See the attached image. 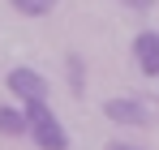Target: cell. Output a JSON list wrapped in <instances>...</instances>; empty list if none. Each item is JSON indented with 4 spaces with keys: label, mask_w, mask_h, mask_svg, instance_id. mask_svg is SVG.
<instances>
[{
    "label": "cell",
    "mask_w": 159,
    "mask_h": 150,
    "mask_svg": "<svg viewBox=\"0 0 159 150\" xmlns=\"http://www.w3.org/2000/svg\"><path fill=\"white\" fill-rule=\"evenodd\" d=\"M4 86H9V95L13 99H48V77L39 73L34 64H13L9 77H4Z\"/></svg>",
    "instance_id": "3957f363"
},
{
    "label": "cell",
    "mask_w": 159,
    "mask_h": 150,
    "mask_svg": "<svg viewBox=\"0 0 159 150\" xmlns=\"http://www.w3.org/2000/svg\"><path fill=\"white\" fill-rule=\"evenodd\" d=\"M69 77H73V90L82 95V86H86V73H82V56H69Z\"/></svg>",
    "instance_id": "52a82bcc"
},
{
    "label": "cell",
    "mask_w": 159,
    "mask_h": 150,
    "mask_svg": "<svg viewBox=\"0 0 159 150\" xmlns=\"http://www.w3.org/2000/svg\"><path fill=\"white\" fill-rule=\"evenodd\" d=\"M112 150H138V146H129V142H112Z\"/></svg>",
    "instance_id": "9c48e42d"
},
{
    "label": "cell",
    "mask_w": 159,
    "mask_h": 150,
    "mask_svg": "<svg viewBox=\"0 0 159 150\" xmlns=\"http://www.w3.org/2000/svg\"><path fill=\"white\" fill-rule=\"evenodd\" d=\"M129 51H133V64L142 77H159V30H138Z\"/></svg>",
    "instance_id": "277c9868"
},
{
    "label": "cell",
    "mask_w": 159,
    "mask_h": 150,
    "mask_svg": "<svg viewBox=\"0 0 159 150\" xmlns=\"http://www.w3.org/2000/svg\"><path fill=\"white\" fill-rule=\"evenodd\" d=\"M103 116L112 120V125H125V129H146L151 120H155V112H151L142 99H133V95H116V99H107V103H103Z\"/></svg>",
    "instance_id": "7a4b0ae2"
},
{
    "label": "cell",
    "mask_w": 159,
    "mask_h": 150,
    "mask_svg": "<svg viewBox=\"0 0 159 150\" xmlns=\"http://www.w3.org/2000/svg\"><path fill=\"white\" fill-rule=\"evenodd\" d=\"M22 133H26V112L0 103V137H22Z\"/></svg>",
    "instance_id": "5b68a950"
},
{
    "label": "cell",
    "mask_w": 159,
    "mask_h": 150,
    "mask_svg": "<svg viewBox=\"0 0 159 150\" xmlns=\"http://www.w3.org/2000/svg\"><path fill=\"white\" fill-rule=\"evenodd\" d=\"M22 112H26V133L34 137L39 150H69V133L60 125V116L48 107V99H26Z\"/></svg>",
    "instance_id": "6da1fadb"
},
{
    "label": "cell",
    "mask_w": 159,
    "mask_h": 150,
    "mask_svg": "<svg viewBox=\"0 0 159 150\" xmlns=\"http://www.w3.org/2000/svg\"><path fill=\"white\" fill-rule=\"evenodd\" d=\"M9 4H13L22 17H48V13H52L60 0H9Z\"/></svg>",
    "instance_id": "8992f818"
},
{
    "label": "cell",
    "mask_w": 159,
    "mask_h": 150,
    "mask_svg": "<svg viewBox=\"0 0 159 150\" xmlns=\"http://www.w3.org/2000/svg\"><path fill=\"white\" fill-rule=\"evenodd\" d=\"M120 4H125V9H138V13H151V9H155V0H120Z\"/></svg>",
    "instance_id": "ba28073f"
}]
</instances>
